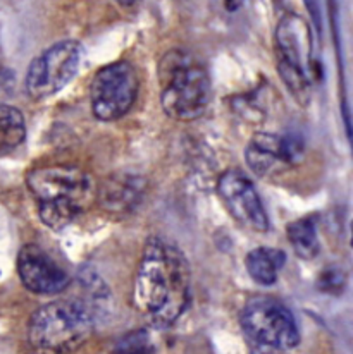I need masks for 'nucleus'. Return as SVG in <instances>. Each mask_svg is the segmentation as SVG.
I'll return each instance as SVG.
<instances>
[{
  "mask_svg": "<svg viewBox=\"0 0 353 354\" xmlns=\"http://www.w3.org/2000/svg\"><path fill=\"white\" fill-rule=\"evenodd\" d=\"M284 263V251L278 250V248H255L245 258L246 272L260 286L276 284L278 275Z\"/></svg>",
  "mask_w": 353,
  "mask_h": 354,
  "instance_id": "ddd939ff",
  "label": "nucleus"
},
{
  "mask_svg": "<svg viewBox=\"0 0 353 354\" xmlns=\"http://www.w3.org/2000/svg\"><path fill=\"white\" fill-rule=\"evenodd\" d=\"M188 260L178 246L152 237L145 244L135 275L133 303L159 327L172 325L190 303Z\"/></svg>",
  "mask_w": 353,
  "mask_h": 354,
  "instance_id": "f257e3e1",
  "label": "nucleus"
},
{
  "mask_svg": "<svg viewBox=\"0 0 353 354\" xmlns=\"http://www.w3.org/2000/svg\"><path fill=\"white\" fill-rule=\"evenodd\" d=\"M26 184L37 200L42 222L54 231L68 227L97 196L91 176L71 165L35 169L28 174Z\"/></svg>",
  "mask_w": 353,
  "mask_h": 354,
  "instance_id": "f03ea898",
  "label": "nucleus"
},
{
  "mask_svg": "<svg viewBox=\"0 0 353 354\" xmlns=\"http://www.w3.org/2000/svg\"><path fill=\"white\" fill-rule=\"evenodd\" d=\"M288 232L289 244L293 246L295 253L303 260H312L319 254L320 244L317 237L316 217H302L298 221H293L286 229Z\"/></svg>",
  "mask_w": 353,
  "mask_h": 354,
  "instance_id": "4468645a",
  "label": "nucleus"
},
{
  "mask_svg": "<svg viewBox=\"0 0 353 354\" xmlns=\"http://www.w3.org/2000/svg\"><path fill=\"white\" fill-rule=\"evenodd\" d=\"M252 354H280V351H276V349H269V348H257L255 351H253Z\"/></svg>",
  "mask_w": 353,
  "mask_h": 354,
  "instance_id": "a211bd4d",
  "label": "nucleus"
},
{
  "mask_svg": "<svg viewBox=\"0 0 353 354\" xmlns=\"http://www.w3.org/2000/svg\"><path fill=\"white\" fill-rule=\"evenodd\" d=\"M161 105L178 120L199 119L210 104V77L206 66L186 50L168 52L159 62Z\"/></svg>",
  "mask_w": 353,
  "mask_h": 354,
  "instance_id": "20e7f679",
  "label": "nucleus"
},
{
  "mask_svg": "<svg viewBox=\"0 0 353 354\" xmlns=\"http://www.w3.org/2000/svg\"><path fill=\"white\" fill-rule=\"evenodd\" d=\"M243 332L260 348L286 351L298 346L300 332L291 311L269 296L250 299L239 315Z\"/></svg>",
  "mask_w": 353,
  "mask_h": 354,
  "instance_id": "423d86ee",
  "label": "nucleus"
},
{
  "mask_svg": "<svg viewBox=\"0 0 353 354\" xmlns=\"http://www.w3.org/2000/svg\"><path fill=\"white\" fill-rule=\"evenodd\" d=\"M152 342L147 330H136L125 335L118 344L114 346L111 354H150Z\"/></svg>",
  "mask_w": 353,
  "mask_h": 354,
  "instance_id": "dca6fc26",
  "label": "nucleus"
},
{
  "mask_svg": "<svg viewBox=\"0 0 353 354\" xmlns=\"http://www.w3.org/2000/svg\"><path fill=\"white\" fill-rule=\"evenodd\" d=\"M143 183L133 176H114L98 191V200L112 214H128L141 200Z\"/></svg>",
  "mask_w": 353,
  "mask_h": 354,
  "instance_id": "f8f14e48",
  "label": "nucleus"
},
{
  "mask_svg": "<svg viewBox=\"0 0 353 354\" xmlns=\"http://www.w3.org/2000/svg\"><path fill=\"white\" fill-rule=\"evenodd\" d=\"M83 50L74 40H62L31 60L24 86L33 100H44L68 86L81 67Z\"/></svg>",
  "mask_w": 353,
  "mask_h": 354,
  "instance_id": "0eeeda50",
  "label": "nucleus"
},
{
  "mask_svg": "<svg viewBox=\"0 0 353 354\" xmlns=\"http://www.w3.org/2000/svg\"><path fill=\"white\" fill-rule=\"evenodd\" d=\"M305 151V141L296 133H257L248 141L245 158L257 176H269L280 167L298 164Z\"/></svg>",
  "mask_w": 353,
  "mask_h": 354,
  "instance_id": "9d476101",
  "label": "nucleus"
},
{
  "mask_svg": "<svg viewBox=\"0 0 353 354\" xmlns=\"http://www.w3.org/2000/svg\"><path fill=\"white\" fill-rule=\"evenodd\" d=\"M26 138V124L21 111L0 105V157L16 150Z\"/></svg>",
  "mask_w": 353,
  "mask_h": 354,
  "instance_id": "2eb2a0df",
  "label": "nucleus"
},
{
  "mask_svg": "<svg viewBox=\"0 0 353 354\" xmlns=\"http://www.w3.org/2000/svg\"><path fill=\"white\" fill-rule=\"evenodd\" d=\"M345 286H347V277L343 272L336 267H327L323 274L317 279V289L326 295L338 296L343 292Z\"/></svg>",
  "mask_w": 353,
  "mask_h": 354,
  "instance_id": "f3484780",
  "label": "nucleus"
},
{
  "mask_svg": "<svg viewBox=\"0 0 353 354\" xmlns=\"http://www.w3.org/2000/svg\"><path fill=\"white\" fill-rule=\"evenodd\" d=\"M138 95V76L126 60L104 66L90 86L93 115L100 120H118L132 111Z\"/></svg>",
  "mask_w": 353,
  "mask_h": 354,
  "instance_id": "6e6552de",
  "label": "nucleus"
},
{
  "mask_svg": "<svg viewBox=\"0 0 353 354\" xmlns=\"http://www.w3.org/2000/svg\"><path fill=\"white\" fill-rule=\"evenodd\" d=\"M95 311L83 297H66L44 304L28 322L31 354H71L80 349L95 327Z\"/></svg>",
  "mask_w": 353,
  "mask_h": 354,
  "instance_id": "7ed1b4c3",
  "label": "nucleus"
},
{
  "mask_svg": "<svg viewBox=\"0 0 353 354\" xmlns=\"http://www.w3.org/2000/svg\"><path fill=\"white\" fill-rule=\"evenodd\" d=\"M274 41L282 83L298 104L307 105L312 97V81L317 77L309 24L296 14H286L278 23Z\"/></svg>",
  "mask_w": 353,
  "mask_h": 354,
  "instance_id": "39448f33",
  "label": "nucleus"
},
{
  "mask_svg": "<svg viewBox=\"0 0 353 354\" xmlns=\"http://www.w3.org/2000/svg\"><path fill=\"white\" fill-rule=\"evenodd\" d=\"M350 231H352V237H350V246L353 248V221H352V224H350Z\"/></svg>",
  "mask_w": 353,
  "mask_h": 354,
  "instance_id": "6ab92c4d",
  "label": "nucleus"
},
{
  "mask_svg": "<svg viewBox=\"0 0 353 354\" xmlns=\"http://www.w3.org/2000/svg\"><path fill=\"white\" fill-rule=\"evenodd\" d=\"M17 274L24 288L35 295H59L69 286L68 272L37 244L21 248Z\"/></svg>",
  "mask_w": 353,
  "mask_h": 354,
  "instance_id": "9b49d317",
  "label": "nucleus"
},
{
  "mask_svg": "<svg viewBox=\"0 0 353 354\" xmlns=\"http://www.w3.org/2000/svg\"><path fill=\"white\" fill-rule=\"evenodd\" d=\"M217 193L229 214L245 227L266 232L269 229L266 208L250 177L239 169H229L217 180Z\"/></svg>",
  "mask_w": 353,
  "mask_h": 354,
  "instance_id": "1a4fd4ad",
  "label": "nucleus"
}]
</instances>
